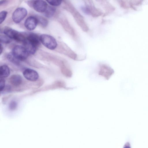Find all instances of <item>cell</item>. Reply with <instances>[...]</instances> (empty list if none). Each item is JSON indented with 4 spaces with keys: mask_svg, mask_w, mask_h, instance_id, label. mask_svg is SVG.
Instances as JSON below:
<instances>
[{
    "mask_svg": "<svg viewBox=\"0 0 148 148\" xmlns=\"http://www.w3.org/2000/svg\"><path fill=\"white\" fill-rule=\"evenodd\" d=\"M10 74V70L9 67L6 65H3L0 66V77L5 78L8 77Z\"/></svg>",
    "mask_w": 148,
    "mask_h": 148,
    "instance_id": "12",
    "label": "cell"
},
{
    "mask_svg": "<svg viewBox=\"0 0 148 148\" xmlns=\"http://www.w3.org/2000/svg\"><path fill=\"white\" fill-rule=\"evenodd\" d=\"M47 1L51 5L54 6L60 5L62 3V1L58 0H48Z\"/></svg>",
    "mask_w": 148,
    "mask_h": 148,
    "instance_id": "15",
    "label": "cell"
},
{
    "mask_svg": "<svg viewBox=\"0 0 148 148\" xmlns=\"http://www.w3.org/2000/svg\"><path fill=\"white\" fill-rule=\"evenodd\" d=\"M38 23V21L36 17L30 16L25 20L24 24L25 27L27 29L31 31L36 28Z\"/></svg>",
    "mask_w": 148,
    "mask_h": 148,
    "instance_id": "7",
    "label": "cell"
},
{
    "mask_svg": "<svg viewBox=\"0 0 148 148\" xmlns=\"http://www.w3.org/2000/svg\"><path fill=\"white\" fill-rule=\"evenodd\" d=\"M114 71L113 69L109 66L105 65L100 66L98 74L108 80L114 74Z\"/></svg>",
    "mask_w": 148,
    "mask_h": 148,
    "instance_id": "5",
    "label": "cell"
},
{
    "mask_svg": "<svg viewBox=\"0 0 148 148\" xmlns=\"http://www.w3.org/2000/svg\"><path fill=\"white\" fill-rule=\"evenodd\" d=\"M5 81L4 78L0 77V89L1 92L3 91L5 87Z\"/></svg>",
    "mask_w": 148,
    "mask_h": 148,
    "instance_id": "18",
    "label": "cell"
},
{
    "mask_svg": "<svg viewBox=\"0 0 148 148\" xmlns=\"http://www.w3.org/2000/svg\"><path fill=\"white\" fill-rule=\"evenodd\" d=\"M37 18L38 23L39 22L42 26H45L47 25V21L46 19L42 17H38Z\"/></svg>",
    "mask_w": 148,
    "mask_h": 148,
    "instance_id": "17",
    "label": "cell"
},
{
    "mask_svg": "<svg viewBox=\"0 0 148 148\" xmlns=\"http://www.w3.org/2000/svg\"><path fill=\"white\" fill-rule=\"evenodd\" d=\"M34 9L39 12H45L47 7V3L43 0H36L33 4Z\"/></svg>",
    "mask_w": 148,
    "mask_h": 148,
    "instance_id": "8",
    "label": "cell"
},
{
    "mask_svg": "<svg viewBox=\"0 0 148 148\" xmlns=\"http://www.w3.org/2000/svg\"><path fill=\"white\" fill-rule=\"evenodd\" d=\"M23 74L26 79L32 82L36 81L39 77L38 74L36 71L30 69H25L23 72Z\"/></svg>",
    "mask_w": 148,
    "mask_h": 148,
    "instance_id": "6",
    "label": "cell"
},
{
    "mask_svg": "<svg viewBox=\"0 0 148 148\" xmlns=\"http://www.w3.org/2000/svg\"><path fill=\"white\" fill-rule=\"evenodd\" d=\"M17 106V103L15 101H12L9 104V108L10 110H13L16 108Z\"/></svg>",
    "mask_w": 148,
    "mask_h": 148,
    "instance_id": "19",
    "label": "cell"
},
{
    "mask_svg": "<svg viewBox=\"0 0 148 148\" xmlns=\"http://www.w3.org/2000/svg\"><path fill=\"white\" fill-rule=\"evenodd\" d=\"M10 82L13 85L18 86L20 85L22 81L21 77L19 75L15 74L12 75L9 79Z\"/></svg>",
    "mask_w": 148,
    "mask_h": 148,
    "instance_id": "11",
    "label": "cell"
},
{
    "mask_svg": "<svg viewBox=\"0 0 148 148\" xmlns=\"http://www.w3.org/2000/svg\"><path fill=\"white\" fill-rule=\"evenodd\" d=\"M12 54L17 60L23 61L27 58L29 54L23 46L16 45L12 49Z\"/></svg>",
    "mask_w": 148,
    "mask_h": 148,
    "instance_id": "2",
    "label": "cell"
},
{
    "mask_svg": "<svg viewBox=\"0 0 148 148\" xmlns=\"http://www.w3.org/2000/svg\"><path fill=\"white\" fill-rule=\"evenodd\" d=\"M3 33L11 39L23 42L26 40L27 36L23 33L9 28H5L3 31Z\"/></svg>",
    "mask_w": 148,
    "mask_h": 148,
    "instance_id": "1",
    "label": "cell"
},
{
    "mask_svg": "<svg viewBox=\"0 0 148 148\" xmlns=\"http://www.w3.org/2000/svg\"><path fill=\"white\" fill-rule=\"evenodd\" d=\"M7 12L5 11H3L0 13V23L1 24L5 20L6 17Z\"/></svg>",
    "mask_w": 148,
    "mask_h": 148,
    "instance_id": "16",
    "label": "cell"
},
{
    "mask_svg": "<svg viewBox=\"0 0 148 148\" xmlns=\"http://www.w3.org/2000/svg\"><path fill=\"white\" fill-rule=\"evenodd\" d=\"M23 47L25 49L29 54H33L36 52L37 47L28 40L26 39L23 42Z\"/></svg>",
    "mask_w": 148,
    "mask_h": 148,
    "instance_id": "10",
    "label": "cell"
},
{
    "mask_svg": "<svg viewBox=\"0 0 148 148\" xmlns=\"http://www.w3.org/2000/svg\"><path fill=\"white\" fill-rule=\"evenodd\" d=\"M27 14V11L26 9L22 7L19 8L14 12L12 19L15 23H18L23 19Z\"/></svg>",
    "mask_w": 148,
    "mask_h": 148,
    "instance_id": "4",
    "label": "cell"
},
{
    "mask_svg": "<svg viewBox=\"0 0 148 148\" xmlns=\"http://www.w3.org/2000/svg\"><path fill=\"white\" fill-rule=\"evenodd\" d=\"M26 39L35 46L37 48L39 46L40 43V38L34 33H31L27 36Z\"/></svg>",
    "mask_w": 148,
    "mask_h": 148,
    "instance_id": "9",
    "label": "cell"
},
{
    "mask_svg": "<svg viewBox=\"0 0 148 148\" xmlns=\"http://www.w3.org/2000/svg\"><path fill=\"white\" fill-rule=\"evenodd\" d=\"M0 37L1 42L8 44L11 42V39L5 34L1 35Z\"/></svg>",
    "mask_w": 148,
    "mask_h": 148,
    "instance_id": "14",
    "label": "cell"
},
{
    "mask_svg": "<svg viewBox=\"0 0 148 148\" xmlns=\"http://www.w3.org/2000/svg\"><path fill=\"white\" fill-rule=\"evenodd\" d=\"M56 10L54 7L51 6L48 7L45 12V16L48 18L52 17L54 14Z\"/></svg>",
    "mask_w": 148,
    "mask_h": 148,
    "instance_id": "13",
    "label": "cell"
},
{
    "mask_svg": "<svg viewBox=\"0 0 148 148\" xmlns=\"http://www.w3.org/2000/svg\"><path fill=\"white\" fill-rule=\"evenodd\" d=\"M123 148H131L130 147L127 145H125Z\"/></svg>",
    "mask_w": 148,
    "mask_h": 148,
    "instance_id": "21",
    "label": "cell"
},
{
    "mask_svg": "<svg viewBox=\"0 0 148 148\" xmlns=\"http://www.w3.org/2000/svg\"><path fill=\"white\" fill-rule=\"evenodd\" d=\"M40 39L42 44L49 49L53 50L57 47V43L55 39L51 36L42 34L40 36Z\"/></svg>",
    "mask_w": 148,
    "mask_h": 148,
    "instance_id": "3",
    "label": "cell"
},
{
    "mask_svg": "<svg viewBox=\"0 0 148 148\" xmlns=\"http://www.w3.org/2000/svg\"><path fill=\"white\" fill-rule=\"evenodd\" d=\"M2 51H3V47H2L1 44V47H0V49L1 54V53Z\"/></svg>",
    "mask_w": 148,
    "mask_h": 148,
    "instance_id": "20",
    "label": "cell"
}]
</instances>
